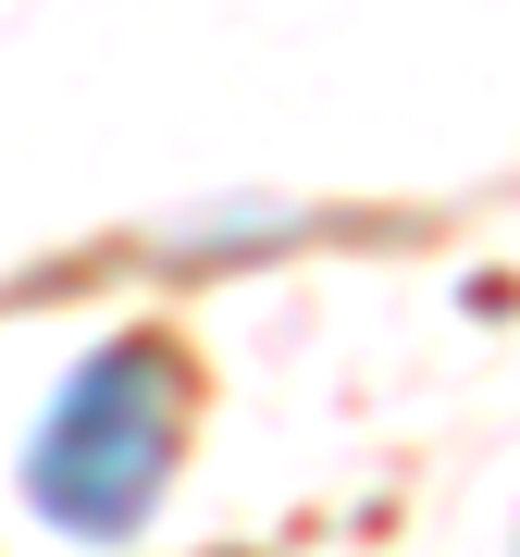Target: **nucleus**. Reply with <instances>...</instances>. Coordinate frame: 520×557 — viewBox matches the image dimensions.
Wrapping results in <instances>:
<instances>
[{"label": "nucleus", "mask_w": 520, "mask_h": 557, "mask_svg": "<svg viewBox=\"0 0 520 557\" xmlns=\"http://www.w3.org/2000/svg\"><path fill=\"white\" fill-rule=\"evenodd\" d=\"M174 446H186V372H174V347L161 335H112L100 359H75L62 397L38 409L25 496H38L50 533L124 545L161 508V483H174Z\"/></svg>", "instance_id": "obj_1"}]
</instances>
